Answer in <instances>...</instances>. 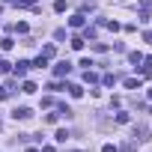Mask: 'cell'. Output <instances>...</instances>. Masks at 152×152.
<instances>
[{
  "label": "cell",
  "mask_w": 152,
  "mask_h": 152,
  "mask_svg": "<svg viewBox=\"0 0 152 152\" xmlns=\"http://www.w3.org/2000/svg\"><path fill=\"white\" fill-rule=\"evenodd\" d=\"M27 69H30V63H27V60H18V63H15V78H24Z\"/></svg>",
  "instance_id": "1"
},
{
  "label": "cell",
  "mask_w": 152,
  "mask_h": 152,
  "mask_svg": "<svg viewBox=\"0 0 152 152\" xmlns=\"http://www.w3.org/2000/svg\"><path fill=\"white\" fill-rule=\"evenodd\" d=\"M12 116H15V119H30V116H33V110H30V107H15V110H12Z\"/></svg>",
  "instance_id": "2"
},
{
  "label": "cell",
  "mask_w": 152,
  "mask_h": 152,
  "mask_svg": "<svg viewBox=\"0 0 152 152\" xmlns=\"http://www.w3.org/2000/svg\"><path fill=\"white\" fill-rule=\"evenodd\" d=\"M69 24H72L75 30H78V27H84V15H72V18H69Z\"/></svg>",
  "instance_id": "3"
},
{
  "label": "cell",
  "mask_w": 152,
  "mask_h": 152,
  "mask_svg": "<svg viewBox=\"0 0 152 152\" xmlns=\"http://www.w3.org/2000/svg\"><path fill=\"white\" fill-rule=\"evenodd\" d=\"M66 90H69V93H72V96H75V99H81V96H84V90H81V87H78V84H69V87H66Z\"/></svg>",
  "instance_id": "4"
},
{
  "label": "cell",
  "mask_w": 152,
  "mask_h": 152,
  "mask_svg": "<svg viewBox=\"0 0 152 152\" xmlns=\"http://www.w3.org/2000/svg\"><path fill=\"white\" fill-rule=\"evenodd\" d=\"M69 72H72L69 63H57V75H60V78H63V75H69Z\"/></svg>",
  "instance_id": "5"
},
{
  "label": "cell",
  "mask_w": 152,
  "mask_h": 152,
  "mask_svg": "<svg viewBox=\"0 0 152 152\" xmlns=\"http://www.w3.org/2000/svg\"><path fill=\"white\" fill-rule=\"evenodd\" d=\"M125 87H128V90H140V81H137V78H125Z\"/></svg>",
  "instance_id": "6"
},
{
  "label": "cell",
  "mask_w": 152,
  "mask_h": 152,
  "mask_svg": "<svg viewBox=\"0 0 152 152\" xmlns=\"http://www.w3.org/2000/svg\"><path fill=\"white\" fill-rule=\"evenodd\" d=\"M12 45H15V42H12L9 36H6V39H0V48H3V51H12Z\"/></svg>",
  "instance_id": "7"
},
{
  "label": "cell",
  "mask_w": 152,
  "mask_h": 152,
  "mask_svg": "<svg viewBox=\"0 0 152 152\" xmlns=\"http://www.w3.org/2000/svg\"><path fill=\"white\" fill-rule=\"evenodd\" d=\"M33 66H36V69H45V66H48V57H42V54H39V57H36V63H33Z\"/></svg>",
  "instance_id": "8"
},
{
  "label": "cell",
  "mask_w": 152,
  "mask_h": 152,
  "mask_svg": "<svg viewBox=\"0 0 152 152\" xmlns=\"http://www.w3.org/2000/svg\"><path fill=\"white\" fill-rule=\"evenodd\" d=\"M66 137H69V131H66V128H60V131H57V137H54V140H57V143H66Z\"/></svg>",
  "instance_id": "9"
},
{
  "label": "cell",
  "mask_w": 152,
  "mask_h": 152,
  "mask_svg": "<svg viewBox=\"0 0 152 152\" xmlns=\"http://www.w3.org/2000/svg\"><path fill=\"white\" fill-rule=\"evenodd\" d=\"M72 48H75V51H81V48H84V39H81V36H75V39H72Z\"/></svg>",
  "instance_id": "10"
},
{
  "label": "cell",
  "mask_w": 152,
  "mask_h": 152,
  "mask_svg": "<svg viewBox=\"0 0 152 152\" xmlns=\"http://www.w3.org/2000/svg\"><path fill=\"white\" fill-rule=\"evenodd\" d=\"M42 57H48V60H51V57H54V45H45V48H42Z\"/></svg>",
  "instance_id": "11"
},
{
  "label": "cell",
  "mask_w": 152,
  "mask_h": 152,
  "mask_svg": "<svg viewBox=\"0 0 152 152\" xmlns=\"http://www.w3.org/2000/svg\"><path fill=\"white\" fill-rule=\"evenodd\" d=\"M21 93H36V84H33V81H24V90H21Z\"/></svg>",
  "instance_id": "12"
},
{
  "label": "cell",
  "mask_w": 152,
  "mask_h": 152,
  "mask_svg": "<svg viewBox=\"0 0 152 152\" xmlns=\"http://www.w3.org/2000/svg\"><path fill=\"white\" fill-rule=\"evenodd\" d=\"M0 99H9V90L6 87H0Z\"/></svg>",
  "instance_id": "13"
},
{
  "label": "cell",
  "mask_w": 152,
  "mask_h": 152,
  "mask_svg": "<svg viewBox=\"0 0 152 152\" xmlns=\"http://www.w3.org/2000/svg\"><path fill=\"white\" fill-rule=\"evenodd\" d=\"M102 152H116V146H110V143H107V146H104Z\"/></svg>",
  "instance_id": "14"
},
{
  "label": "cell",
  "mask_w": 152,
  "mask_h": 152,
  "mask_svg": "<svg viewBox=\"0 0 152 152\" xmlns=\"http://www.w3.org/2000/svg\"><path fill=\"white\" fill-rule=\"evenodd\" d=\"M42 152H54V146H45V149H42Z\"/></svg>",
  "instance_id": "15"
},
{
  "label": "cell",
  "mask_w": 152,
  "mask_h": 152,
  "mask_svg": "<svg viewBox=\"0 0 152 152\" xmlns=\"http://www.w3.org/2000/svg\"><path fill=\"white\" fill-rule=\"evenodd\" d=\"M27 152H39V149H27Z\"/></svg>",
  "instance_id": "16"
},
{
  "label": "cell",
  "mask_w": 152,
  "mask_h": 152,
  "mask_svg": "<svg viewBox=\"0 0 152 152\" xmlns=\"http://www.w3.org/2000/svg\"><path fill=\"white\" fill-rule=\"evenodd\" d=\"M149 99H152V90H149Z\"/></svg>",
  "instance_id": "17"
},
{
  "label": "cell",
  "mask_w": 152,
  "mask_h": 152,
  "mask_svg": "<svg viewBox=\"0 0 152 152\" xmlns=\"http://www.w3.org/2000/svg\"><path fill=\"white\" fill-rule=\"evenodd\" d=\"M0 12H3V6H0Z\"/></svg>",
  "instance_id": "18"
}]
</instances>
